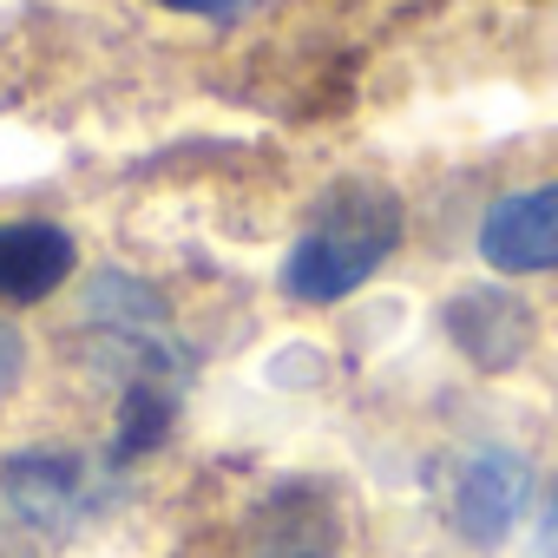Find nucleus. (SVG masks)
<instances>
[{
  "label": "nucleus",
  "instance_id": "10",
  "mask_svg": "<svg viewBox=\"0 0 558 558\" xmlns=\"http://www.w3.org/2000/svg\"><path fill=\"white\" fill-rule=\"evenodd\" d=\"M165 8H178V14H204V21H236V14L256 8V0H165Z\"/></svg>",
  "mask_w": 558,
  "mask_h": 558
},
{
  "label": "nucleus",
  "instance_id": "11",
  "mask_svg": "<svg viewBox=\"0 0 558 558\" xmlns=\"http://www.w3.org/2000/svg\"><path fill=\"white\" fill-rule=\"evenodd\" d=\"M551 532H558V493H551Z\"/></svg>",
  "mask_w": 558,
  "mask_h": 558
},
{
  "label": "nucleus",
  "instance_id": "5",
  "mask_svg": "<svg viewBox=\"0 0 558 558\" xmlns=\"http://www.w3.org/2000/svg\"><path fill=\"white\" fill-rule=\"evenodd\" d=\"M243 558H336V512L316 486H283L269 493L263 512L250 519Z\"/></svg>",
  "mask_w": 558,
  "mask_h": 558
},
{
  "label": "nucleus",
  "instance_id": "2",
  "mask_svg": "<svg viewBox=\"0 0 558 558\" xmlns=\"http://www.w3.org/2000/svg\"><path fill=\"white\" fill-rule=\"evenodd\" d=\"M0 493L8 506L40 525V532H73L93 506H99V473L80 460V453H60V447H34V453H14L0 466Z\"/></svg>",
  "mask_w": 558,
  "mask_h": 558
},
{
  "label": "nucleus",
  "instance_id": "8",
  "mask_svg": "<svg viewBox=\"0 0 558 558\" xmlns=\"http://www.w3.org/2000/svg\"><path fill=\"white\" fill-rule=\"evenodd\" d=\"M171 414H178V388L171 381H132L125 408H119V460L151 453L171 434Z\"/></svg>",
  "mask_w": 558,
  "mask_h": 558
},
{
  "label": "nucleus",
  "instance_id": "4",
  "mask_svg": "<svg viewBox=\"0 0 558 558\" xmlns=\"http://www.w3.org/2000/svg\"><path fill=\"white\" fill-rule=\"evenodd\" d=\"M480 256L506 276H538L558 269V184L512 191L486 210L480 223Z\"/></svg>",
  "mask_w": 558,
  "mask_h": 558
},
{
  "label": "nucleus",
  "instance_id": "3",
  "mask_svg": "<svg viewBox=\"0 0 558 558\" xmlns=\"http://www.w3.org/2000/svg\"><path fill=\"white\" fill-rule=\"evenodd\" d=\"M525 499H532V466H525V453H512V447H480V453L460 466V480H453V532L486 551V545H499V538L519 525Z\"/></svg>",
  "mask_w": 558,
  "mask_h": 558
},
{
  "label": "nucleus",
  "instance_id": "6",
  "mask_svg": "<svg viewBox=\"0 0 558 558\" xmlns=\"http://www.w3.org/2000/svg\"><path fill=\"white\" fill-rule=\"evenodd\" d=\"M73 263L80 256L60 223H0V303H47Z\"/></svg>",
  "mask_w": 558,
  "mask_h": 558
},
{
  "label": "nucleus",
  "instance_id": "1",
  "mask_svg": "<svg viewBox=\"0 0 558 558\" xmlns=\"http://www.w3.org/2000/svg\"><path fill=\"white\" fill-rule=\"evenodd\" d=\"M395 243H401V197L368 178H349L316 204L310 230L290 243L283 290L296 303H342L395 256Z\"/></svg>",
  "mask_w": 558,
  "mask_h": 558
},
{
  "label": "nucleus",
  "instance_id": "7",
  "mask_svg": "<svg viewBox=\"0 0 558 558\" xmlns=\"http://www.w3.org/2000/svg\"><path fill=\"white\" fill-rule=\"evenodd\" d=\"M447 336L466 349L473 368H512V362L525 355V342H532V323H525V310H519L512 296H499V290H466V296L447 303Z\"/></svg>",
  "mask_w": 558,
  "mask_h": 558
},
{
  "label": "nucleus",
  "instance_id": "9",
  "mask_svg": "<svg viewBox=\"0 0 558 558\" xmlns=\"http://www.w3.org/2000/svg\"><path fill=\"white\" fill-rule=\"evenodd\" d=\"M21 368H27V342L0 323V395H14L21 388Z\"/></svg>",
  "mask_w": 558,
  "mask_h": 558
}]
</instances>
